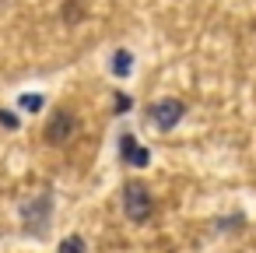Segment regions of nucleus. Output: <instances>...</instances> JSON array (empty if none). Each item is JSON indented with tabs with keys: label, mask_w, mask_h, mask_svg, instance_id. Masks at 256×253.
I'll return each instance as SVG.
<instances>
[{
	"label": "nucleus",
	"mask_w": 256,
	"mask_h": 253,
	"mask_svg": "<svg viewBox=\"0 0 256 253\" xmlns=\"http://www.w3.org/2000/svg\"><path fill=\"white\" fill-rule=\"evenodd\" d=\"M123 211H126V218H130L134 225L151 221V214H154V197H151V190H148L144 183L130 179V183L123 186Z\"/></svg>",
	"instance_id": "1"
},
{
	"label": "nucleus",
	"mask_w": 256,
	"mask_h": 253,
	"mask_svg": "<svg viewBox=\"0 0 256 253\" xmlns=\"http://www.w3.org/2000/svg\"><path fill=\"white\" fill-rule=\"evenodd\" d=\"M74 130H78L74 113H70V109H56V113L50 116V123H46V141H50V144H67Z\"/></svg>",
	"instance_id": "2"
},
{
	"label": "nucleus",
	"mask_w": 256,
	"mask_h": 253,
	"mask_svg": "<svg viewBox=\"0 0 256 253\" xmlns=\"http://www.w3.org/2000/svg\"><path fill=\"white\" fill-rule=\"evenodd\" d=\"M182 113H186V106H182L179 99H162V102L151 106V120H154L158 130H172V127L182 120Z\"/></svg>",
	"instance_id": "3"
},
{
	"label": "nucleus",
	"mask_w": 256,
	"mask_h": 253,
	"mask_svg": "<svg viewBox=\"0 0 256 253\" xmlns=\"http://www.w3.org/2000/svg\"><path fill=\"white\" fill-rule=\"evenodd\" d=\"M50 207H53L50 193H39L36 200H28V204L22 207V218H25V225H32L36 232H46V225H50Z\"/></svg>",
	"instance_id": "4"
},
{
	"label": "nucleus",
	"mask_w": 256,
	"mask_h": 253,
	"mask_svg": "<svg viewBox=\"0 0 256 253\" xmlns=\"http://www.w3.org/2000/svg\"><path fill=\"white\" fill-rule=\"evenodd\" d=\"M120 151H123V158H126L130 165H148V151H144V148H137L130 134H123V137H120Z\"/></svg>",
	"instance_id": "5"
},
{
	"label": "nucleus",
	"mask_w": 256,
	"mask_h": 253,
	"mask_svg": "<svg viewBox=\"0 0 256 253\" xmlns=\"http://www.w3.org/2000/svg\"><path fill=\"white\" fill-rule=\"evenodd\" d=\"M130 67H134L130 50H116V53H112V74H116V78H126V74H130Z\"/></svg>",
	"instance_id": "6"
},
{
	"label": "nucleus",
	"mask_w": 256,
	"mask_h": 253,
	"mask_svg": "<svg viewBox=\"0 0 256 253\" xmlns=\"http://www.w3.org/2000/svg\"><path fill=\"white\" fill-rule=\"evenodd\" d=\"M56 253H88V246H84L81 235H67V239L56 246Z\"/></svg>",
	"instance_id": "7"
},
{
	"label": "nucleus",
	"mask_w": 256,
	"mask_h": 253,
	"mask_svg": "<svg viewBox=\"0 0 256 253\" xmlns=\"http://www.w3.org/2000/svg\"><path fill=\"white\" fill-rule=\"evenodd\" d=\"M81 11H84V0H70L67 11H64V22H67V25H74V22L81 18Z\"/></svg>",
	"instance_id": "8"
},
{
	"label": "nucleus",
	"mask_w": 256,
	"mask_h": 253,
	"mask_svg": "<svg viewBox=\"0 0 256 253\" xmlns=\"http://www.w3.org/2000/svg\"><path fill=\"white\" fill-rule=\"evenodd\" d=\"M22 106H25V109H39V106H42V99H39V95H25V99H22Z\"/></svg>",
	"instance_id": "9"
},
{
	"label": "nucleus",
	"mask_w": 256,
	"mask_h": 253,
	"mask_svg": "<svg viewBox=\"0 0 256 253\" xmlns=\"http://www.w3.org/2000/svg\"><path fill=\"white\" fill-rule=\"evenodd\" d=\"M0 120H4V123H8V127H18V120H14V116H11V113H8V109H0Z\"/></svg>",
	"instance_id": "10"
}]
</instances>
